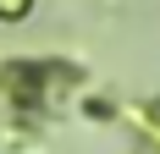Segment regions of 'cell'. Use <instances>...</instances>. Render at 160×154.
<instances>
[]
</instances>
